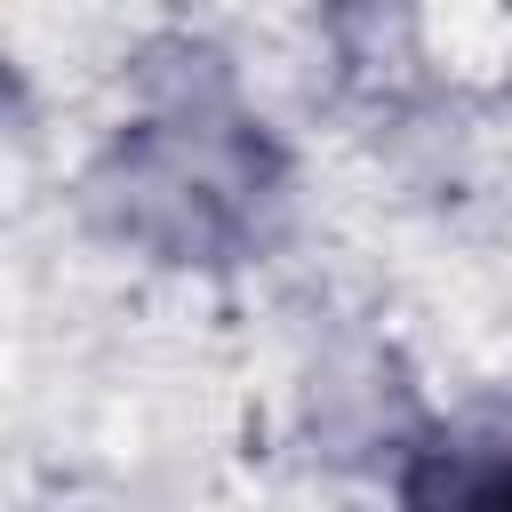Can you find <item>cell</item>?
<instances>
[{
	"mask_svg": "<svg viewBox=\"0 0 512 512\" xmlns=\"http://www.w3.org/2000/svg\"><path fill=\"white\" fill-rule=\"evenodd\" d=\"M400 512H512V432H440L400 472Z\"/></svg>",
	"mask_w": 512,
	"mask_h": 512,
	"instance_id": "6da1fadb",
	"label": "cell"
}]
</instances>
